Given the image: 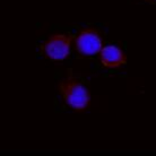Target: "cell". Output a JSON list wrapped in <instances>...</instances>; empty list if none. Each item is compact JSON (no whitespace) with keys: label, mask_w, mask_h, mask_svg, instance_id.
Returning <instances> with one entry per match:
<instances>
[{"label":"cell","mask_w":156,"mask_h":156,"mask_svg":"<svg viewBox=\"0 0 156 156\" xmlns=\"http://www.w3.org/2000/svg\"><path fill=\"white\" fill-rule=\"evenodd\" d=\"M59 90L66 102L71 109L76 111L85 110L90 103V93L86 86L80 80L73 76L62 79L59 84Z\"/></svg>","instance_id":"obj_1"},{"label":"cell","mask_w":156,"mask_h":156,"mask_svg":"<svg viewBox=\"0 0 156 156\" xmlns=\"http://www.w3.org/2000/svg\"><path fill=\"white\" fill-rule=\"evenodd\" d=\"M73 36L69 34H53L41 45V52L53 61H63L69 55Z\"/></svg>","instance_id":"obj_2"},{"label":"cell","mask_w":156,"mask_h":156,"mask_svg":"<svg viewBox=\"0 0 156 156\" xmlns=\"http://www.w3.org/2000/svg\"><path fill=\"white\" fill-rule=\"evenodd\" d=\"M103 45L101 34L95 28H86L78 33L76 37V49L83 55H93L100 53Z\"/></svg>","instance_id":"obj_3"},{"label":"cell","mask_w":156,"mask_h":156,"mask_svg":"<svg viewBox=\"0 0 156 156\" xmlns=\"http://www.w3.org/2000/svg\"><path fill=\"white\" fill-rule=\"evenodd\" d=\"M100 60L105 68H115L127 63V57L120 48L108 45L100 51Z\"/></svg>","instance_id":"obj_4"},{"label":"cell","mask_w":156,"mask_h":156,"mask_svg":"<svg viewBox=\"0 0 156 156\" xmlns=\"http://www.w3.org/2000/svg\"><path fill=\"white\" fill-rule=\"evenodd\" d=\"M146 1H149V2H156V0H146Z\"/></svg>","instance_id":"obj_5"}]
</instances>
